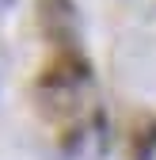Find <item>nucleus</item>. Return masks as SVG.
I'll return each mask as SVG.
<instances>
[{"mask_svg": "<svg viewBox=\"0 0 156 160\" xmlns=\"http://www.w3.org/2000/svg\"><path fill=\"white\" fill-rule=\"evenodd\" d=\"M38 15H42V31L50 42H57L61 50L76 53V8L72 0H38Z\"/></svg>", "mask_w": 156, "mask_h": 160, "instance_id": "1", "label": "nucleus"}]
</instances>
